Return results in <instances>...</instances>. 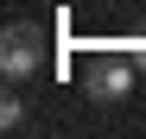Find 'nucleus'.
I'll return each mask as SVG.
<instances>
[{
	"instance_id": "obj_1",
	"label": "nucleus",
	"mask_w": 146,
	"mask_h": 139,
	"mask_svg": "<svg viewBox=\"0 0 146 139\" xmlns=\"http://www.w3.org/2000/svg\"><path fill=\"white\" fill-rule=\"evenodd\" d=\"M38 63H44V26H32V19H13V26L0 32V70H7V82L38 76Z\"/></svg>"
},
{
	"instance_id": "obj_3",
	"label": "nucleus",
	"mask_w": 146,
	"mask_h": 139,
	"mask_svg": "<svg viewBox=\"0 0 146 139\" xmlns=\"http://www.w3.org/2000/svg\"><path fill=\"white\" fill-rule=\"evenodd\" d=\"M0 127H7V133H19V127H26V101H19V95H7V101H0Z\"/></svg>"
},
{
	"instance_id": "obj_2",
	"label": "nucleus",
	"mask_w": 146,
	"mask_h": 139,
	"mask_svg": "<svg viewBox=\"0 0 146 139\" xmlns=\"http://www.w3.org/2000/svg\"><path fill=\"white\" fill-rule=\"evenodd\" d=\"M83 89H89V101H102V108L127 101V95H133V57H121V51L89 57V70H83Z\"/></svg>"
}]
</instances>
